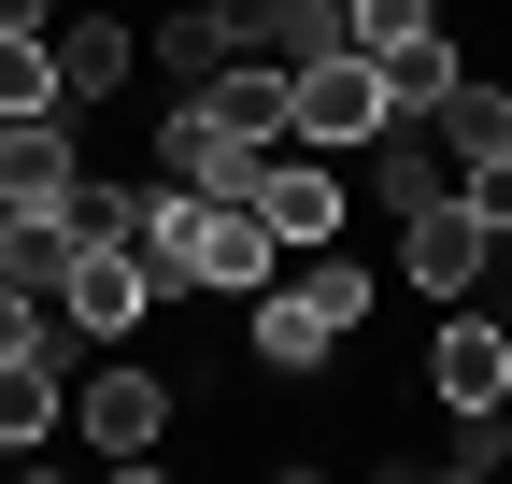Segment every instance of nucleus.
<instances>
[{
	"label": "nucleus",
	"instance_id": "f257e3e1",
	"mask_svg": "<svg viewBox=\"0 0 512 484\" xmlns=\"http://www.w3.org/2000/svg\"><path fill=\"white\" fill-rule=\"evenodd\" d=\"M384 114H399V100H384V72H370L356 43H328V57L285 72V143H370Z\"/></svg>",
	"mask_w": 512,
	"mask_h": 484
},
{
	"label": "nucleus",
	"instance_id": "f03ea898",
	"mask_svg": "<svg viewBox=\"0 0 512 484\" xmlns=\"http://www.w3.org/2000/svg\"><path fill=\"white\" fill-rule=\"evenodd\" d=\"M484 257H498V242H484V214H470L456 186H427V200L399 214V271H413L427 299H470V285H484Z\"/></svg>",
	"mask_w": 512,
	"mask_h": 484
},
{
	"label": "nucleus",
	"instance_id": "7ed1b4c3",
	"mask_svg": "<svg viewBox=\"0 0 512 484\" xmlns=\"http://www.w3.org/2000/svg\"><path fill=\"white\" fill-rule=\"evenodd\" d=\"M271 157H285V143H228L200 100L157 114V171H171V186H200V200H256V171H271Z\"/></svg>",
	"mask_w": 512,
	"mask_h": 484
},
{
	"label": "nucleus",
	"instance_id": "20e7f679",
	"mask_svg": "<svg viewBox=\"0 0 512 484\" xmlns=\"http://www.w3.org/2000/svg\"><path fill=\"white\" fill-rule=\"evenodd\" d=\"M427 399H441V413H512V328H498V314L427 328Z\"/></svg>",
	"mask_w": 512,
	"mask_h": 484
},
{
	"label": "nucleus",
	"instance_id": "39448f33",
	"mask_svg": "<svg viewBox=\"0 0 512 484\" xmlns=\"http://www.w3.org/2000/svg\"><path fill=\"white\" fill-rule=\"evenodd\" d=\"M57 314H72L86 342H128L157 314V285H143V257H114V242H72V271H57Z\"/></svg>",
	"mask_w": 512,
	"mask_h": 484
},
{
	"label": "nucleus",
	"instance_id": "423d86ee",
	"mask_svg": "<svg viewBox=\"0 0 512 484\" xmlns=\"http://www.w3.org/2000/svg\"><path fill=\"white\" fill-rule=\"evenodd\" d=\"M86 442H100L114 470H157V442H171V385H157V371H86Z\"/></svg>",
	"mask_w": 512,
	"mask_h": 484
},
{
	"label": "nucleus",
	"instance_id": "0eeeda50",
	"mask_svg": "<svg viewBox=\"0 0 512 484\" xmlns=\"http://www.w3.org/2000/svg\"><path fill=\"white\" fill-rule=\"evenodd\" d=\"M72 129H57V114H0V214H57L72 200Z\"/></svg>",
	"mask_w": 512,
	"mask_h": 484
},
{
	"label": "nucleus",
	"instance_id": "6e6552de",
	"mask_svg": "<svg viewBox=\"0 0 512 484\" xmlns=\"http://www.w3.org/2000/svg\"><path fill=\"white\" fill-rule=\"evenodd\" d=\"M356 157H370V186H384V214H413L427 186H456V143H441L427 114H384V129H370Z\"/></svg>",
	"mask_w": 512,
	"mask_h": 484
},
{
	"label": "nucleus",
	"instance_id": "1a4fd4ad",
	"mask_svg": "<svg viewBox=\"0 0 512 484\" xmlns=\"http://www.w3.org/2000/svg\"><path fill=\"white\" fill-rule=\"evenodd\" d=\"M256 214H271V242H342V171L328 157H271L256 171Z\"/></svg>",
	"mask_w": 512,
	"mask_h": 484
},
{
	"label": "nucleus",
	"instance_id": "9d476101",
	"mask_svg": "<svg viewBox=\"0 0 512 484\" xmlns=\"http://www.w3.org/2000/svg\"><path fill=\"white\" fill-rule=\"evenodd\" d=\"M43 57H57V100H114L128 72H143V43H128L114 15H57V29H43Z\"/></svg>",
	"mask_w": 512,
	"mask_h": 484
},
{
	"label": "nucleus",
	"instance_id": "9b49d317",
	"mask_svg": "<svg viewBox=\"0 0 512 484\" xmlns=\"http://www.w3.org/2000/svg\"><path fill=\"white\" fill-rule=\"evenodd\" d=\"M57 413H72V371H57V356H0V456L57 442Z\"/></svg>",
	"mask_w": 512,
	"mask_h": 484
},
{
	"label": "nucleus",
	"instance_id": "f8f14e48",
	"mask_svg": "<svg viewBox=\"0 0 512 484\" xmlns=\"http://www.w3.org/2000/svg\"><path fill=\"white\" fill-rule=\"evenodd\" d=\"M72 242H114V257H143V214H157V186H114V171H72Z\"/></svg>",
	"mask_w": 512,
	"mask_h": 484
},
{
	"label": "nucleus",
	"instance_id": "ddd939ff",
	"mask_svg": "<svg viewBox=\"0 0 512 484\" xmlns=\"http://www.w3.org/2000/svg\"><path fill=\"white\" fill-rule=\"evenodd\" d=\"M57 271H72V214H0V285L57 299Z\"/></svg>",
	"mask_w": 512,
	"mask_h": 484
},
{
	"label": "nucleus",
	"instance_id": "4468645a",
	"mask_svg": "<svg viewBox=\"0 0 512 484\" xmlns=\"http://www.w3.org/2000/svg\"><path fill=\"white\" fill-rule=\"evenodd\" d=\"M427 129L456 143V157H498V143H512V86H470V72H456V86L427 100Z\"/></svg>",
	"mask_w": 512,
	"mask_h": 484
},
{
	"label": "nucleus",
	"instance_id": "2eb2a0df",
	"mask_svg": "<svg viewBox=\"0 0 512 484\" xmlns=\"http://www.w3.org/2000/svg\"><path fill=\"white\" fill-rule=\"evenodd\" d=\"M0 356H57V371H72V356H86V328L57 314V299H29V285H0Z\"/></svg>",
	"mask_w": 512,
	"mask_h": 484
},
{
	"label": "nucleus",
	"instance_id": "dca6fc26",
	"mask_svg": "<svg viewBox=\"0 0 512 484\" xmlns=\"http://www.w3.org/2000/svg\"><path fill=\"white\" fill-rule=\"evenodd\" d=\"M143 57H157V72H171V86H200V72H214V57H228V43H214V0H171V15H157V43H143Z\"/></svg>",
	"mask_w": 512,
	"mask_h": 484
},
{
	"label": "nucleus",
	"instance_id": "f3484780",
	"mask_svg": "<svg viewBox=\"0 0 512 484\" xmlns=\"http://www.w3.org/2000/svg\"><path fill=\"white\" fill-rule=\"evenodd\" d=\"M0 114H72V100H57V57H43V29H0Z\"/></svg>",
	"mask_w": 512,
	"mask_h": 484
},
{
	"label": "nucleus",
	"instance_id": "a211bd4d",
	"mask_svg": "<svg viewBox=\"0 0 512 484\" xmlns=\"http://www.w3.org/2000/svg\"><path fill=\"white\" fill-rule=\"evenodd\" d=\"M456 200L484 214V242H512V143L498 157H456Z\"/></svg>",
	"mask_w": 512,
	"mask_h": 484
},
{
	"label": "nucleus",
	"instance_id": "6ab92c4d",
	"mask_svg": "<svg viewBox=\"0 0 512 484\" xmlns=\"http://www.w3.org/2000/svg\"><path fill=\"white\" fill-rule=\"evenodd\" d=\"M512 456V413H456V442H441V470H498Z\"/></svg>",
	"mask_w": 512,
	"mask_h": 484
},
{
	"label": "nucleus",
	"instance_id": "aec40b11",
	"mask_svg": "<svg viewBox=\"0 0 512 484\" xmlns=\"http://www.w3.org/2000/svg\"><path fill=\"white\" fill-rule=\"evenodd\" d=\"M0 29H57V0H0Z\"/></svg>",
	"mask_w": 512,
	"mask_h": 484
}]
</instances>
